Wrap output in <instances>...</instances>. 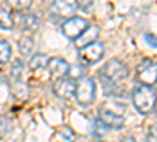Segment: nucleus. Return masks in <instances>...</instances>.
Wrapping results in <instances>:
<instances>
[{"label":"nucleus","mask_w":157,"mask_h":142,"mask_svg":"<svg viewBox=\"0 0 157 142\" xmlns=\"http://www.w3.org/2000/svg\"><path fill=\"white\" fill-rule=\"evenodd\" d=\"M145 40H146V43H148L149 46H152V47H157V36H154V35L148 33V35L145 36Z\"/></svg>","instance_id":"4be33fe9"},{"label":"nucleus","mask_w":157,"mask_h":142,"mask_svg":"<svg viewBox=\"0 0 157 142\" xmlns=\"http://www.w3.org/2000/svg\"><path fill=\"white\" fill-rule=\"evenodd\" d=\"M99 119L107 125V128H112V130H121L124 126V119L123 115L115 114L109 109H101L99 112Z\"/></svg>","instance_id":"1a4fd4ad"},{"label":"nucleus","mask_w":157,"mask_h":142,"mask_svg":"<svg viewBox=\"0 0 157 142\" xmlns=\"http://www.w3.org/2000/svg\"><path fill=\"white\" fill-rule=\"evenodd\" d=\"M39 24H41V21L35 13H27L21 18V29L25 32H36L39 29Z\"/></svg>","instance_id":"9b49d317"},{"label":"nucleus","mask_w":157,"mask_h":142,"mask_svg":"<svg viewBox=\"0 0 157 142\" xmlns=\"http://www.w3.org/2000/svg\"><path fill=\"white\" fill-rule=\"evenodd\" d=\"M98 142H104V140H98Z\"/></svg>","instance_id":"b1692460"},{"label":"nucleus","mask_w":157,"mask_h":142,"mask_svg":"<svg viewBox=\"0 0 157 142\" xmlns=\"http://www.w3.org/2000/svg\"><path fill=\"white\" fill-rule=\"evenodd\" d=\"M121 142H135V140H134L132 137H130V136H126V137H124V139H123Z\"/></svg>","instance_id":"5701e85b"},{"label":"nucleus","mask_w":157,"mask_h":142,"mask_svg":"<svg viewBox=\"0 0 157 142\" xmlns=\"http://www.w3.org/2000/svg\"><path fill=\"white\" fill-rule=\"evenodd\" d=\"M90 27V24L86 19H82V18H71L68 21H64L63 25H61V30H63V35L68 38L71 41H75L82 36V33Z\"/></svg>","instance_id":"423d86ee"},{"label":"nucleus","mask_w":157,"mask_h":142,"mask_svg":"<svg viewBox=\"0 0 157 142\" xmlns=\"http://www.w3.org/2000/svg\"><path fill=\"white\" fill-rule=\"evenodd\" d=\"M77 8H78L77 0H54L50 5L52 14H55L57 18H61V19H66V21L74 18Z\"/></svg>","instance_id":"0eeeda50"},{"label":"nucleus","mask_w":157,"mask_h":142,"mask_svg":"<svg viewBox=\"0 0 157 142\" xmlns=\"http://www.w3.org/2000/svg\"><path fill=\"white\" fill-rule=\"evenodd\" d=\"M14 27V19L10 11H6L5 8H0V29L3 30H11Z\"/></svg>","instance_id":"4468645a"},{"label":"nucleus","mask_w":157,"mask_h":142,"mask_svg":"<svg viewBox=\"0 0 157 142\" xmlns=\"http://www.w3.org/2000/svg\"><path fill=\"white\" fill-rule=\"evenodd\" d=\"M104 44L99 41H94L88 46H83L78 49V60H80V65H94L98 63L102 57H104Z\"/></svg>","instance_id":"39448f33"},{"label":"nucleus","mask_w":157,"mask_h":142,"mask_svg":"<svg viewBox=\"0 0 157 142\" xmlns=\"http://www.w3.org/2000/svg\"><path fill=\"white\" fill-rule=\"evenodd\" d=\"M11 59V46L6 41H0V67L5 65Z\"/></svg>","instance_id":"dca6fc26"},{"label":"nucleus","mask_w":157,"mask_h":142,"mask_svg":"<svg viewBox=\"0 0 157 142\" xmlns=\"http://www.w3.org/2000/svg\"><path fill=\"white\" fill-rule=\"evenodd\" d=\"M69 65H68V62L66 60H63L60 57H54V59H50L47 62V70L52 76H55L58 77V79H61V77H64L68 73H69Z\"/></svg>","instance_id":"9d476101"},{"label":"nucleus","mask_w":157,"mask_h":142,"mask_svg":"<svg viewBox=\"0 0 157 142\" xmlns=\"http://www.w3.org/2000/svg\"><path fill=\"white\" fill-rule=\"evenodd\" d=\"M17 47H19L21 55H24V57L30 55V54H32V51H33V47H35L33 38H32V36H22L21 40L17 41Z\"/></svg>","instance_id":"ddd939ff"},{"label":"nucleus","mask_w":157,"mask_h":142,"mask_svg":"<svg viewBox=\"0 0 157 142\" xmlns=\"http://www.w3.org/2000/svg\"><path fill=\"white\" fill-rule=\"evenodd\" d=\"M47 57L44 55V54H36V55H33L32 57V60H30V70H39V68H44V67H47Z\"/></svg>","instance_id":"2eb2a0df"},{"label":"nucleus","mask_w":157,"mask_h":142,"mask_svg":"<svg viewBox=\"0 0 157 142\" xmlns=\"http://www.w3.org/2000/svg\"><path fill=\"white\" fill-rule=\"evenodd\" d=\"M75 82L74 79H68V77H61V79H58L55 84H54V93L60 98V99H64L68 101L71 99L72 96H75Z\"/></svg>","instance_id":"6e6552de"},{"label":"nucleus","mask_w":157,"mask_h":142,"mask_svg":"<svg viewBox=\"0 0 157 142\" xmlns=\"http://www.w3.org/2000/svg\"><path fill=\"white\" fill-rule=\"evenodd\" d=\"M60 136L66 142H74V139H75V134H74V131L71 130L69 126H63L60 130Z\"/></svg>","instance_id":"6ab92c4d"},{"label":"nucleus","mask_w":157,"mask_h":142,"mask_svg":"<svg viewBox=\"0 0 157 142\" xmlns=\"http://www.w3.org/2000/svg\"><path fill=\"white\" fill-rule=\"evenodd\" d=\"M21 73H22V62L21 60H16L14 63H13V68H11V74H13V77L17 81L19 79V76H21Z\"/></svg>","instance_id":"aec40b11"},{"label":"nucleus","mask_w":157,"mask_h":142,"mask_svg":"<svg viewBox=\"0 0 157 142\" xmlns=\"http://www.w3.org/2000/svg\"><path fill=\"white\" fill-rule=\"evenodd\" d=\"M148 142H157V123L151 126V130L148 133Z\"/></svg>","instance_id":"412c9836"},{"label":"nucleus","mask_w":157,"mask_h":142,"mask_svg":"<svg viewBox=\"0 0 157 142\" xmlns=\"http://www.w3.org/2000/svg\"><path fill=\"white\" fill-rule=\"evenodd\" d=\"M33 0H6V5L11 10H16V11H22V10H27L32 6Z\"/></svg>","instance_id":"f3484780"},{"label":"nucleus","mask_w":157,"mask_h":142,"mask_svg":"<svg viewBox=\"0 0 157 142\" xmlns=\"http://www.w3.org/2000/svg\"><path fill=\"white\" fill-rule=\"evenodd\" d=\"M96 96V84L91 77H80L75 85V99L80 106H88L94 101Z\"/></svg>","instance_id":"7ed1b4c3"},{"label":"nucleus","mask_w":157,"mask_h":142,"mask_svg":"<svg viewBox=\"0 0 157 142\" xmlns=\"http://www.w3.org/2000/svg\"><path fill=\"white\" fill-rule=\"evenodd\" d=\"M127 76H129V68L124 62L121 60H118V59H113L110 62H107L105 65L102 67L101 70V77H102V81L107 84H120L123 82L124 79H127Z\"/></svg>","instance_id":"f03ea898"},{"label":"nucleus","mask_w":157,"mask_h":142,"mask_svg":"<svg viewBox=\"0 0 157 142\" xmlns=\"http://www.w3.org/2000/svg\"><path fill=\"white\" fill-rule=\"evenodd\" d=\"M132 103L135 109L141 114V115H146L149 112L154 111L155 104H157V95H155V90L149 85H143L140 84L138 87L134 88V93H132Z\"/></svg>","instance_id":"f257e3e1"},{"label":"nucleus","mask_w":157,"mask_h":142,"mask_svg":"<svg viewBox=\"0 0 157 142\" xmlns=\"http://www.w3.org/2000/svg\"><path fill=\"white\" fill-rule=\"evenodd\" d=\"M137 81L143 85H155L157 84V62L145 59L137 67Z\"/></svg>","instance_id":"20e7f679"},{"label":"nucleus","mask_w":157,"mask_h":142,"mask_svg":"<svg viewBox=\"0 0 157 142\" xmlns=\"http://www.w3.org/2000/svg\"><path fill=\"white\" fill-rule=\"evenodd\" d=\"M98 33H99V29L96 27V25H90V27L82 33V36L78 38V40H75V44L78 47H83V46H88L91 43H94Z\"/></svg>","instance_id":"f8f14e48"},{"label":"nucleus","mask_w":157,"mask_h":142,"mask_svg":"<svg viewBox=\"0 0 157 142\" xmlns=\"http://www.w3.org/2000/svg\"><path fill=\"white\" fill-rule=\"evenodd\" d=\"M109 130L107 128V125L104 123L99 117L94 120V123H93V134H94V137H98V139H101L104 134H105V131Z\"/></svg>","instance_id":"a211bd4d"}]
</instances>
